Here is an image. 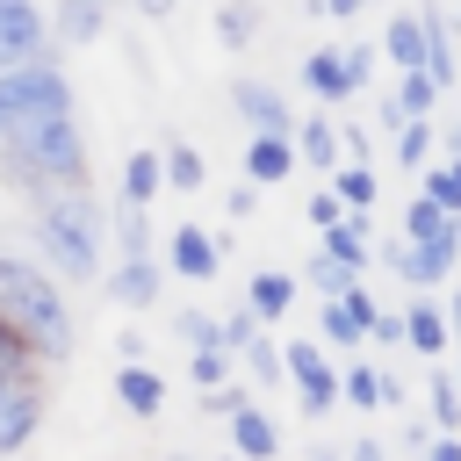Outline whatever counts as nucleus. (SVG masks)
Returning a JSON list of instances; mask_svg holds the SVG:
<instances>
[{"label":"nucleus","instance_id":"1","mask_svg":"<svg viewBox=\"0 0 461 461\" xmlns=\"http://www.w3.org/2000/svg\"><path fill=\"white\" fill-rule=\"evenodd\" d=\"M0 173L7 187L22 194H58V187H79L86 180V130H79V108L58 101V108H29L7 122L0 137Z\"/></svg>","mask_w":461,"mask_h":461},{"label":"nucleus","instance_id":"2","mask_svg":"<svg viewBox=\"0 0 461 461\" xmlns=\"http://www.w3.org/2000/svg\"><path fill=\"white\" fill-rule=\"evenodd\" d=\"M36 252H43V267L65 274V281L108 274V209L94 202L86 180L36 202Z\"/></svg>","mask_w":461,"mask_h":461},{"label":"nucleus","instance_id":"3","mask_svg":"<svg viewBox=\"0 0 461 461\" xmlns=\"http://www.w3.org/2000/svg\"><path fill=\"white\" fill-rule=\"evenodd\" d=\"M0 317L29 339V353L43 367H65L72 360V303L58 295L50 267H29V259L0 252Z\"/></svg>","mask_w":461,"mask_h":461},{"label":"nucleus","instance_id":"4","mask_svg":"<svg viewBox=\"0 0 461 461\" xmlns=\"http://www.w3.org/2000/svg\"><path fill=\"white\" fill-rule=\"evenodd\" d=\"M58 101H72V79H65L58 50L29 58V65H7V72H0V137H7L14 115H29V108H58Z\"/></svg>","mask_w":461,"mask_h":461},{"label":"nucleus","instance_id":"5","mask_svg":"<svg viewBox=\"0 0 461 461\" xmlns=\"http://www.w3.org/2000/svg\"><path fill=\"white\" fill-rule=\"evenodd\" d=\"M281 367H288V382H295V396H303V418H310V425L339 411V360H331V353H317V339H288V346H281Z\"/></svg>","mask_w":461,"mask_h":461},{"label":"nucleus","instance_id":"6","mask_svg":"<svg viewBox=\"0 0 461 461\" xmlns=\"http://www.w3.org/2000/svg\"><path fill=\"white\" fill-rule=\"evenodd\" d=\"M43 425V367H22V375H0V461L22 454Z\"/></svg>","mask_w":461,"mask_h":461},{"label":"nucleus","instance_id":"7","mask_svg":"<svg viewBox=\"0 0 461 461\" xmlns=\"http://www.w3.org/2000/svg\"><path fill=\"white\" fill-rule=\"evenodd\" d=\"M230 108H238V122H245V130H267V137H288V130H295L288 94H281L274 79H252V72H238V79H230Z\"/></svg>","mask_w":461,"mask_h":461},{"label":"nucleus","instance_id":"8","mask_svg":"<svg viewBox=\"0 0 461 461\" xmlns=\"http://www.w3.org/2000/svg\"><path fill=\"white\" fill-rule=\"evenodd\" d=\"M50 50V14L36 0H0V72Z\"/></svg>","mask_w":461,"mask_h":461},{"label":"nucleus","instance_id":"9","mask_svg":"<svg viewBox=\"0 0 461 461\" xmlns=\"http://www.w3.org/2000/svg\"><path fill=\"white\" fill-rule=\"evenodd\" d=\"M216 267H223V238H216V230H202V223L166 230V274H180V281H216Z\"/></svg>","mask_w":461,"mask_h":461},{"label":"nucleus","instance_id":"10","mask_svg":"<svg viewBox=\"0 0 461 461\" xmlns=\"http://www.w3.org/2000/svg\"><path fill=\"white\" fill-rule=\"evenodd\" d=\"M367 238H375V209H346L339 223L317 230V252H331V259H346V267L360 274V267H375V245H367Z\"/></svg>","mask_w":461,"mask_h":461},{"label":"nucleus","instance_id":"11","mask_svg":"<svg viewBox=\"0 0 461 461\" xmlns=\"http://www.w3.org/2000/svg\"><path fill=\"white\" fill-rule=\"evenodd\" d=\"M158 288H166V267L144 252V259H115L108 267V303L115 310H151L158 303Z\"/></svg>","mask_w":461,"mask_h":461},{"label":"nucleus","instance_id":"12","mask_svg":"<svg viewBox=\"0 0 461 461\" xmlns=\"http://www.w3.org/2000/svg\"><path fill=\"white\" fill-rule=\"evenodd\" d=\"M418 29H425V72H432V86L447 94L454 72H461V58H454V14L425 0V7H418Z\"/></svg>","mask_w":461,"mask_h":461},{"label":"nucleus","instance_id":"13","mask_svg":"<svg viewBox=\"0 0 461 461\" xmlns=\"http://www.w3.org/2000/svg\"><path fill=\"white\" fill-rule=\"evenodd\" d=\"M403 346H411V353H425V360H439V353L454 346V331H447V310H439L425 288L403 303Z\"/></svg>","mask_w":461,"mask_h":461},{"label":"nucleus","instance_id":"14","mask_svg":"<svg viewBox=\"0 0 461 461\" xmlns=\"http://www.w3.org/2000/svg\"><path fill=\"white\" fill-rule=\"evenodd\" d=\"M339 403H353V411H375V403H403V382L396 375H382V367H367V360H346L339 367Z\"/></svg>","mask_w":461,"mask_h":461},{"label":"nucleus","instance_id":"15","mask_svg":"<svg viewBox=\"0 0 461 461\" xmlns=\"http://www.w3.org/2000/svg\"><path fill=\"white\" fill-rule=\"evenodd\" d=\"M223 425H230V454H245V461H274V454H281V425H274L259 403H238Z\"/></svg>","mask_w":461,"mask_h":461},{"label":"nucleus","instance_id":"16","mask_svg":"<svg viewBox=\"0 0 461 461\" xmlns=\"http://www.w3.org/2000/svg\"><path fill=\"white\" fill-rule=\"evenodd\" d=\"M295 166H303V158H295L288 137H267V130L245 137V180H252V187H274V180H288Z\"/></svg>","mask_w":461,"mask_h":461},{"label":"nucleus","instance_id":"17","mask_svg":"<svg viewBox=\"0 0 461 461\" xmlns=\"http://www.w3.org/2000/svg\"><path fill=\"white\" fill-rule=\"evenodd\" d=\"M115 403H122L130 418H144V425H151V418L166 411V382H158L144 360H122V367H115Z\"/></svg>","mask_w":461,"mask_h":461},{"label":"nucleus","instance_id":"18","mask_svg":"<svg viewBox=\"0 0 461 461\" xmlns=\"http://www.w3.org/2000/svg\"><path fill=\"white\" fill-rule=\"evenodd\" d=\"M288 144H295V158H303V166H317V180L339 166V122H331V115H295Z\"/></svg>","mask_w":461,"mask_h":461},{"label":"nucleus","instance_id":"19","mask_svg":"<svg viewBox=\"0 0 461 461\" xmlns=\"http://www.w3.org/2000/svg\"><path fill=\"white\" fill-rule=\"evenodd\" d=\"M245 310H252L259 324L288 317V310H295V274H281V267H259V274L245 281Z\"/></svg>","mask_w":461,"mask_h":461},{"label":"nucleus","instance_id":"20","mask_svg":"<svg viewBox=\"0 0 461 461\" xmlns=\"http://www.w3.org/2000/svg\"><path fill=\"white\" fill-rule=\"evenodd\" d=\"M108 29V0H58L50 7V43H94Z\"/></svg>","mask_w":461,"mask_h":461},{"label":"nucleus","instance_id":"21","mask_svg":"<svg viewBox=\"0 0 461 461\" xmlns=\"http://www.w3.org/2000/svg\"><path fill=\"white\" fill-rule=\"evenodd\" d=\"M295 79H303V94H317V101H346L353 86H346V58L339 50H310L303 65H295Z\"/></svg>","mask_w":461,"mask_h":461},{"label":"nucleus","instance_id":"22","mask_svg":"<svg viewBox=\"0 0 461 461\" xmlns=\"http://www.w3.org/2000/svg\"><path fill=\"white\" fill-rule=\"evenodd\" d=\"M108 238H115V259H144V252H151V209L115 202V209H108Z\"/></svg>","mask_w":461,"mask_h":461},{"label":"nucleus","instance_id":"23","mask_svg":"<svg viewBox=\"0 0 461 461\" xmlns=\"http://www.w3.org/2000/svg\"><path fill=\"white\" fill-rule=\"evenodd\" d=\"M382 58L396 65V72H425V29H418V14H389V29H382Z\"/></svg>","mask_w":461,"mask_h":461},{"label":"nucleus","instance_id":"24","mask_svg":"<svg viewBox=\"0 0 461 461\" xmlns=\"http://www.w3.org/2000/svg\"><path fill=\"white\" fill-rule=\"evenodd\" d=\"M324 180H331V194H339L346 209H375V194H382V180H375V166H367V158H339Z\"/></svg>","mask_w":461,"mask_h":461},{"label":"nucleus","instance_id":"25","mask_svg":"<svg viewBox=\"0 0 461 461\" xmlns=\"http://www.w3.org/2000/svg\"><path fill=\"white\" fill-rule=\"evenodd\" d=\"M158 187H166V166H158V151H130V158H122V202L151 209V202H158Z\"/></svg>","mask_w":461,"mask_h":461},{"label":"nucleus","instance_id":"26","mask_svg":"<svg viewBox=\"0 0 461 461\" xmlns=\"http://www.w3.org/2000/svg\"><path fill=\"white\" fill-rule=\"evenodd\" d=\"M158 166H166V187H173V194H202V180H209V166H202L194 144H166Z\"/></svg>","mask_w":461,"mask_h":461},{"label":"nucleus","instance_id":"27","mask_svg":"<svg viewBox=\"0 0 461 461\" xmlns=\"http://www.w3.org/2000/svg\"><path fill=\"white\" fill-rule=\"evenodd\" d=\"M425 411H432V432H454V425H461V382H454V367H432Z\"/></svg>","mask_w":461,"mask_h":461},{"label":"nucleus","instance_id":"28","mask_svg":"<svg viewBox=\"0 0 461 461\" xmlns=\"http://www.w3.org/2000/svg\"><path fill=\"white\" fill-rule=\"evenodd\" d=\"M216 36H223V50H252L259 7H252V0H223V7H216Z\"/></svg>","mask_w":461,"mask_h":461},{"label":"nucleus","instance_id":"29","mask_svg":"<svg viewBox=\"0 0 461 461\" xmlns=\"http://www.w3.org/2000/svg\"><path fill=\"white\" fill-rule=\"evenodd\" d=\"M418 180H425L418 194H432L439 209H454V216H461V158H439V166H418Z\"/></svg>","mask_w":461,"mask_h":461},{"label":"nucleus","instance_id":"30","mask_svg":"<svg viewBox=\"0 0 461 461\" xmlns=\"http://www.w3.org/2000/svg\"><path fill=\"white\" fill-rule=\"evenodd\" d=\"M303 281H310V288H317V303H324V295H339V288H346V281H360V274H353L346 259H331V252H310V259H303Z\"/></svg>","mask_w":461,"mask_h":461},{"label":"nucleus","instance_id":"31","mask_svg":"<svg viewBox=\"0 0 461 461\" xmlns=\"http://www.w3.org/2000/svg\"><path fill=\"white\" fill-rule=\"evenodd\" d=\"M317 331H324V339H331L339 353H353V346H367V331H360V324L346 317V303H331V295L317 303Z\"/></svg>","mask_w":461,"mask_h":461},{"label":"nucleus","instance_id":"32","mask_svg":"<svg viewBox=\"0 0 461 461\" xmlns=\"http://www.w3.org/2000/svg\"><path fill=\"white\" fill-rule=\"evenodd\" d=\"M425 158H432V115H411V122L396 130V166H411V173H418Z\"/></svg>","mask_w":461,"mask_h":461},{"label":"nucleus","instance_id":"33","mask_svg":"<svg viewBox=\"0 0 461 461\" xmlns=\"http://www.w3.org/2000/svg\"><path fill=\"white\" fill-rule=\"evenodd\" d=\"M396 101H403V115H432V108H439V86H432V72H418V65H411V72L396 79Z\"/></svg>","mask_w":461,"mask_h":461},{"label":"nucleus","instance_id":"34","mask_svg":"<svg viewBox=\"0 0 461 461\" xmlns=\"http://www.w3.org/2000/svg\"><path fill=\"white\" fill-rule=\"evenodd\" d=\"M245 375H252L259 389L288 382V367H281V346H274V339H252V346H245Z\"/></svg>","mask_w":461,"mask_h":461},{"label":"nucleus","instance_id":"35","mask_svg":"<svg viewBox=\"0 0 461 461\" xmlns=\"http://www.w3.org/2000/svg\"><path fill=\"white\" fill-rule=\"evenodd\" d=\"M187 382H194V389L230 382V353H223V346H194V353H187Z\"/></svg>","mask_w":461,"mask_h":461},{"label":"nucleus","instance_id":"36","mask_svg":"<svg viewBox=\"0 0 461 461\" xmlns=\"http://www.w3.org/2000/svg\"><path fill=\"white\" fill-rule=\"evenodd\" d=\"M173 331L187 339V353H194V346H223V324H216L209 310H180V317H173ZM223 353H230V346H223Z\"/></svg>","mask_w":461,"mask_h":461},{"label":"nucleus","instance_id":"37","mask_svg":"<svg viewBox=\"0 0 461 461\" xmlns=\"http://www.w3.org/2000/svg\"><path fill=\"white\" fill-rule=\"evenodd\" d=\"M22 367H43V360H36V353H29V339L0 317V375H22Z\"/></svg>","mask_w":461,"mask_h":461},{"label":"nucleus","instance_id":"38","mask_svg":"<svg viewBox=\"0 0 461 461\" xmlns=\"http://www.w3.org/2000/svg\"><path fill=\"white\" fill-rule=\"evenodd\" d=\"M339 58H346V86L367 94V86H375V43H346Z\"/></svg>","mask_w":461,"mask_h":461},{"label":"nucleus","instance_id":"39","mask_svg":"<svg viewBox=\"0 0 461 461\" xmlns=\"http://www.w3.org/2000/svg\"><path fill=\"white\" fill-rule=\"evenodd\" d=\"M303 216H310V230H324V223H339V216H346V202L331 194V180H317V187H310V202H303Z\"/></svg>","mask_w":461,"mask_h":461},{"label":"nucleus","instance_id":"40","mask_svg":"<svg viewBox=\"0 0 461 461\" xmlns=\"http://www.w3.org/2000/svg\"><path fill=\"white\" fill-rule=\"evenodd\" d=\"M216 324H223V346H230V353H245V346L259 339V317H252V310H230V317H216Z\"/></svg>","mask_w":461,"mask_h":461},{"label":"nucleus","instance_id":"41","mask_svg":"<svg viewBox=\"0 0 461 461\" xmlns=\"http://www.w3.org/2000/svg\"><path fill=\"white\" fill-rule=\"evenodd\" d=\"M331 303H346V317H353V324H360V331H367V317H375V310H382V303H375V295H367V288H360V281H346V288H339V295H331Z\"/></svg>","mask_w":461,"mask_h":461},{"label":"nucleus","instance_id":"42","mask_svg":"<svg viewBox=\"0 0 461 461\" xmlns=\"http://www.w3.org/2000/svg\"><path fill=\"white\" fill-rule=\"evenodd\" d=\"M238 403H245V389H238V382H216V389H202V418H230Z\"/></svg>","mask_w":461,"mask_h":461},{"label":"nucleus","instance_id":"43","mask_svg":"<svg viewBox=\"0 0 461 461\" xmlns=\"http://www.w3.org/2000/svg\"><path fill=\"white\" fill-rule=\"evenodd\" d=\"M367 339L375 346H403V310H375L367 317Z\"/></svg>","mask_w":461,"mask_h":461},{"label":"nucleus","instance_id":"44","mask_svg":"<svg viewBox=\"0 0 461 461\" xmlns=\"http://www.w3.org/2000/svg\"><path fill=\"white\" fill-rule=\"evenodd\" d=\"M375 144H367V130L360 122H339V158H367Z\"/></svg>","mask_w":461,"mask_h":461},{"label":"nucleus","instance_id":"45","mask_svg":"<svg viewBox=\"0 0 461 461\" xmlns=\"http://www.w3.org/2000/svg\"><path fill=\"white\" fill-rule=\"evenodd\" d=\"M425 461H461V439H454V432H432V439H425Z\"/></svg>","mask_w":461,"mask_h":461},{"label":"nucleus","instance_id":"46","mask_svg":"<svg viewBox=\"0 0 461 461\" xmlns=\"http://www.w3.org/2000/svg\"><path fill=\"white\" fill-rule=\"evenodd\" d=\"M375 115H382V130H403V122H411V115H403V101H396V94H382V101H375Z\"/></svg>","mask_w":461,"mask_h":461},{"label":"nucleus","instance_id":"47","mask_svg":"<svg viewBox=\"0 0 461 461\" xmlns=\"http://www.w3.org/2000/svg\"><path fill=\"white\" fill-rule=\"evenodd\" d=\"M252 202H259V187H252V180H245V187H230V194H223V209H230V216H252Z\"/></svg>","mask_w":461,"mask_h":461},{"label":"nucleus","instance_id":"48","mask_svg":"<svg viewBox=\"0 0 461 461\" xmlns=\"http://www.w3.org/2000/svg\"><path fill=\"white\" fill-rule=\"evenodd\" d=\"M439 310H447V331H454V346H461V288H447V303H439Z\"/></svg>","mask_w":461,"mask_h":461},{"label":"nucleus","instance_id":"49","mask_svg":"<svg viewBox=\"0 0 461 461\" xmlns=\"http://www.w3.org/2000/svg\"><path fill=\"white\" fill-rule=\"evenodd\" d=\"M130 7H137V14H144V22H166V14H173V7H180V0H130Z\"/></svg>","mask_w":461,"mask_h":461},{"label":"nucleus","instance_id":"50","mask_svg":"<svg viewBox=\"0 0 461 461\" xmlns=\"http://www.w3.org/2000/svg\"><path fill=\"white\" fill-rule=\"evenodd\" d=\"M360 7H375V0H324V14H339V22H346V14H360Z\"/></svg>","mask_w":461,"mask_h":461},{"label":"nucleus","instance_id":"51","mask_svg":"<svg viewBox=\"0 0 461 461\" xmlns=\"http://www.w3.org/2000/svg\"><path fill=\"white\" fill-rule=\"evenodd\" d=\"M310 461H346V454H310Z\"/></svg>","mask_w":461,"mask_h":461},{"label":"nucleus","instance_id":"52","mask_svg":"<svg viewBox=\"0 0 461 461\" xmlns=\"http://www.w3.org/2000/svg\"><path fill=\"white\" fill-rule=\"evenodd\" d=\"M454 158H461V122H454Z\"/></svg>","mask_w":461,"mask_h":461},{"label":"nucleus","instance_id":"53","mask_svg":"<svg viewBox=\"0 0 461 461\" xmlns=\"http://www.w3.org/2000/svg\"><path fill=\"white\" fill-rule=\"evenodd\" d=\"M454 382H461V360H454Z\"/></svg>","mask_w":461,"mask_h":461},{"label":"nucleus","instance_id":"54","mask_svg":"<svg viewBox=\"0 0 461 461\" xmlns=\"http://www.w3.org/2000/svg\"><path fill=\"white\" fill-rule=\"evenodd\" d=\"M223 461H245V454H223Z\"/></svg>","mask_w":461,"mask_h":461},{"label":"nucleus","instance_id":"55","mask_svg":"<svg viewBox=\"0 0 461 461\" xmlns=\"http://www.w3.org/2000/svg\"><path fill=\"white\" fill-rule=\"evenodd\" d=\"M173 461H194V454H173Z\"/></svg>","mask_w":461,"mask_h":461}]
</instances>
